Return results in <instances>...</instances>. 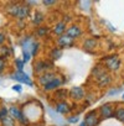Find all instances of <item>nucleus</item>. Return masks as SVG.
Instances as JSON below:
<instances>
[{
	"label": "nucleus",
	"instance_id": "obj_2",
	"mask_svg": "<svg viewBox=\"0 0 124 126\" xmlns=\"http://www.w3.org/2000/svg\"><path fill=\"white\" fill-rule=\"evenodd\" d=\"M103 63L105 68L112 72H117L120 68V59L118 56H108L103 59Z\"/></svg>",
	"mask_w": 124,
	"mask_h": 126
},
{
	"label": "nucleus",
	"instance_id": "obj_22",
	"mask_svg": "<svg viewBox=\"0 0 124 126\" xmlns=\"http://www.w3.org/2000/svg\"><path fill=\"white\" fill-rule=\"evenodd\" d=\"M0 52H1V57H4V58H6V57H9V56H11V53H13V51H11V48L10 47H8V46H1L0 47Z\"/></svg>",
	"mask_w": 124,
	"mask_h": 126
},
{
	"label": "nucleus",
	"instance_id": "obj_30",
	"mask_svg": "<svg viewBox=\"0 0 124 126\" xmlns=\"http://www.w3.org/2000/svg\"><path fill=\"white\" fill-rule=\"evenodd\" d=\"M30 58H31L30 51H22V61H24V63H27L30 61Z\"/></svg>",
	"mask_w": 124,
	"mask_h": 126
},
{
	"label": "nucleus",
	"instance_id": "obj_27",
	"mask_svg": "<svg viewBox=\"0 0 124 126\" xmlns=\"http://www.w3.org/2000/svg\"><path fill=\"white\" fill-rule=\"evenodd\" d=\"M8 116H9V111H8V109H6L5 106H1V108H0V121L4 120V119L8 117Z\"/></svg>",
	"mask_w": 124,
	"mask_h": 126
},
{
	"label": "nucleus",
	"instance_id": "obj_25",
	"mask_svg": "<svg viewBox=\"0 0 124 126\" xmlns=\"http://www.w3.org/2000/svg\"><path fill=\"white\" fill-rule=\"evenodd\" d=\"M39 47H40V43H39L37 41H34V42L31 43V47H30V53H31V56H36V53H37V51H39Z\"/></svg>",
	"mask_w": 124,
	"mask_h": 126
},
{
	"label": "nucleus",
	"instance_id": "obj_26",
	"mask_svg": "<svg viewBox=\"0 0 124 126\" xmlns=\"http://www.w3.org/2000/svg\"><path fill=\"white\" fill-rule=\"evenodd\" d=\"M15 66H16V68H18L19 72H22V69H24V67H25V63H24L22 59L16 58V59H15Z\"/></svg>",
	"mask_w": 124,
	"mask_h": 126
},
{
	"label": "nucleus",
	"instance_id": "obj_35",
	"mask_svg": "<svg viewBox=\"0 0 124 126\" xmlns=\"http://www.w3.org/2000/svg\"><path fill=\"white\" fill-rule=\"evenodd\" d=\"M13 90H15V92H18V93H21V90H22V87H21L20 84H15V85L13 87Z\"/></svg>",
	"mask_w": 124,
	"mask_h": 126
},
{
	"label": "nucleus",
	"instance_id": "obj_7",
	"mask_svg": "<svg viewBox=\"0 0 124 126\" xmlns=\"http://www.w3.org/2000/svg\"><path fill=\"white\" fill-rule=\"evenodd\" d=\"M66 35L68 37H71L72 40H75V38H77V37H80L82 35V30H81V27L78 25H72L71 27L66 29Z\"/></svg>",
	"mask_w": 124,
	"mask_h": 126
},
{
	"label": "nucleus",
	"instance_id": "obj_9",
	"mask_svg": "<svg viewBox=\"0 0 124 126\" xmlns=\"http://www.w3.org/2000/svg\"><path fill=\"white\" fill-rule=\"evenodd\" d=\"M55 78H56V74H55V73H52V72H45V73H42V74L40 76L39 83L43 87V85L48 84L50 82H52Z\"/></svg>",
	"mask_w": 124,
	"mask_h": 126
},
{
	"label": "nucleus",
	"instance_id": "obj_36",
	"mask_svg": "<svg viewBox=\"0 0 124 126\" xmlns=\"http://www.w3.org/2000/svg\"><path fill=\"white\" fill-rule=\"evenodd\" d=\"M80 126H87V125H86L84 122H81V124H80Z\"/></svg>",
	"mask_w": 124,
	"mask_h": 126
},
{
	"label": "nucleus",
	"instance_id": "obj_8",
	"mask_svg": "<svg viewBox=\"0 0 124 126\" xmlns=\"http://www.w3.org/2000/svg\"><path fill=\"white\" fill-rule=\"evenodd\" d=\"M57 43H58L60 47H71V46H73L75 40H72L71 37H68L67 35L63 33V35H61V36L58 37Z\"/></svg>",
	"mask_w": 124,
	"mask_h": 126
},
{
	"label": "nucleus",
	"instance_id": "obj_15",
	"mask_svg": "<svg viewBox=\"0 0 124 126\" xmlns=\"http://www.w3.org/2000/svg\"><path fill=\"white\" fill-rule=\"evenodd\" d=\"M19 8H20V4L18 3H10L8 6H6V13L13 16V17H16L18 16V13H19Z\"/></svg>",
	"mask_w": 124,
	"mask_h": 126
},
{
	"label": "nucleus",
	"instance_id": "obj_16",
	"mask_svg": "<svg viewBox=\"0 0 124 126\" xmlns=\"http://www.w3.org/2000/svg\"><path fill=\"white\" fill-rule=\"evenodd\" d=\"M66 22L65 21H60V22H57L56 25H55V27H53V32H55V35H58V36H61V35H63L65 33V31H66Z\"/></svg>",
	"mask_w": 124,
	"mask_h": 126
},
{
	"label": "nucleus",
	"instance_id": "obj_12",
	"mask_svg": "<svg viewBox=\"0 0 124 126\" xmlns=\"http://www.w3.org/2000/svg\"><path fill=\"white\" fill-rule=\"evenodd\" d=\"M56 110L58 114L65 115V114H68L71 111V108H70V104L67 101H58L56 104Z\"/></svg>",
	"mask_w": 124,
	"mask_h": 126
},
{
	"label": "nucleus",
	"instance_id": "obj_6",
	"mask_svg": "<svg viewBox=\"0 0 124 126\" xmlns=\"http://www.w3.org/2000/svg\"><path fill=\"white\" fill-rule=\"evenodd\" d=\"M30 11H31V9H30V6H29L26 3H25V4H22V5H20L16 19H19V20L24 21L25 19H27V17L30 16Z\"/></svg>",
	"mask_w": 124,
	"mask_h": 126
},
{
	"label": "nucleus",
	"instance_id": "obj_19",
	"mask_svg": "<svg viewBox=\"0 0 124 126\" xmlns=\"http://www.w3.org/2000/svg\"><path fill=\"white\" fill-rule=\"evenodd\" d=\"M67 94H68V92L66 89H57L55 92V96L61 99V101H65V99L67 98Z\"/></svg>",
	"mask_w": 124,
	"mask_h": 126
},
{
	"label": "nucleus",
	"instance_id": "obj_13",
	"mask_svg": "<svg viewBox=\"0 0 124 126\" xmlns=\"http://www.w3.org/2000/svg\"><path fill=\"white\" fill-rule=\"evenodd\" d=\"M47 66H48L47 62H45V61H37V62H35V64H34V72L35 73H45L46 69L48 68Z\"/></svg>",
	"mask_w": 124,
	"mask_h": 126
},
{
	"label": "nucleus",
	"instance_id": "obj_21",
	"mask_svg": "<svg viewBox=\"0 0 124 126\" xmlns=\"http://www.w3.org/2000/svg\"><path fill=\"white\" fill-rule=\"evenodd\" d=\"M114 116H115L120 122L124 124V108H119V109H117V110L114 111Z\"/></svg>",
	"mask_w": 124,
	"mask_h": 126
},
{
	"label": "nucleus",
	"instance_id": "obj_4",
	"mask_svg": "<svg viewBox=\"0 0 124 126\" xmlns=\"http://www.w3.org/2000/svg\"><path fill=\"white\" fill-rule=\"evenodd\" d=\"M99 112H101L102 117H104V119H110V117L114 116V108L112 106V104H104V105L101 106Z\"/></svg>",
	"mask_w": 124,
	"mask_h": 126
},
{
	"label": "nucleus",
	"instance_id": "obj_3",
	"mask_svg": "<svg viewBox=\"0 0 124 126\" xmlns=\"http://www.w3.org/2000/svg\"><path fill=\"white\" fill-rule=\"evenodd\" d=\"M11 78L14 79V80H16V82H19V83H24V84H26V85H30V87H32L34 85V83H32V80L30 79V77L22 71V72H19V71H16V72H14L13 74H11Z\"/></svg>",
	"mask_w": 124,
	"mask_h": 126
},
{
	"label": "nucleus",
	"instance_id": "obj_31",
	"mask_svg": "<svg viewBox=\"0 0 124 126\" xmlns=\"http://www.w3.org/2000/svg\"><path fill=\"white\" fill-rule=\"evenodd\" d=\"M120 92H122L120 88H118V89H110V90L108 92V95H109V96H112V95H117V94L120 93Z\"/></svg>",
	"mask_w": 124,
	"mask_h": 126
},
{
	"label": "nucleus",
	"instance_id": "obj_32",
	"mask_svg": "<svg viewBox=\"0 0 124 126\" xmlns=\"http://www.w3.org/2000/svg\"><path fill=\"white\" fill-rule=\"evenodd\" d=\"M5 40H6V36H5V33H4V32H1V31H0V47H1V46L4 45Z\"/></svg>",
	"mask_w": 124,
	"mask_h": 126
},
{
	"label": "nucleus",
	"instance_id": "obj_17",
	"mask_svg": "<svg viewBox=\"0 0 124 126\" xmlns=\"http://www.w3.org/2000/svg\"><path fill=\"white\" fill-rule=\"evenodd\" d=\"M43 20H45V15L42 13H40V11H35V14L32 15V24L39 26V25H41L43 22Z\"/></svg>",
	"mask_w": 124,
	"mask_h": 126
},
{
	"label": "nucleus",
	"instance_id": "obj_11",
	"mask_svg": "<svg viewBox=\"0 0 124 126\" xmlns=\"http://www.w3.org/2000/svg\"><path fill=\"white\" fill-rule=\"evenodd\" d=\"M8 111H9V116L11 117V119H14V120H16V121H19L20 120V117L22 116V110L21 109H19L18 106H15V105H13V106H10L9 109H8Z\"/></svg>",
	"mask_w": 124,
	"mask_h": 126
},
{
	"label": "nucleus",
	"instance_id": "obj_10",
	"mask_svg": "<svg viewBox=\"0 0 124 126\" xmlns=\"http://www.w3.org/2000/svg\"><path fill=\"white\" fill-rule=\"evenodd\" d=\"M70 95L75 99V100H81L84 98V90L81 87H73L70 90Z\"/></svg>",
	"mask_w": 124,
	"mask_h": 126
},
{
	"label": "nucleus",
	"instance_id": "obj_24",
	"mask_svg": "<svg viewBox=\"0 0 124 126\" xmlns=\"http://www.w3.org/2000/svg\"><path fill=\"white\" fill-rule=\"evenodd\" d=\"M61 56H62V51H61L60 48H53V49L51 51V53H50V57H51L52 59H58Z\"/></svg>",
	"mask_w": 124,
	"mask_h": 126
},
{
	"label": "nucleus",
	"instance_id": "obj_1",
	"mask_svg": "<svg viewBox=\"0 0 124 126\" xmlns=\"http://www.w3.org/2000/svg\"><path fill=\"white\" fill-rule=\"evenodd\" d=\"M93 74L96 77V80H97V84L99 87H105L110 83V76L108 73H105L104 68L97 66L94 69H93Z\"/></svg>",
	"mask_w": 124,
	"mask_h": 126
},
{
	"label": "nucleus",
	"instance_id": "obj_34",
	"mask_svg": "<svg viewBox=\"0 0 124 126\" xmlns=\"http://www.w3.org/2000/svg\"><path fill=\"white\" fill-rule=\"evenodd\" d=\"M43 5H46V6H50V5H55L56 4V1H53V0H43Z\"/></svg>",
	"mask_w": 124,
	"mask_h": 126
},
{
	"label": "nucleus",
	"instance_id": "obj_20",
	"mask_svg": "<svg viewBox=\"0 0 124 126\" xmlns=\"http://www.w3.org/2000/svg\"><path fill=\"white\" fill-rule=\"evenodd\" d=\"M48 31H50V29L47 26H39L37 30H36V35L39 37H45L48 33Z\"/></svg>",
	"mask_w": 124,
	"mask_h": 126
},
{
	"label": "nucleus",
	"instance_id": "obj_37",
	"mask_svg": "<svg viewBox=\"0 0 124 126\" xmlns=\"http://www.w3.org/2000/svg\"><path fill=\"white\" fill-rule=\"evenodd\" d=\"M122 99H123V100H124V94H123V96H122Z\"/></svg>",
	"mask_w": 124,
	"mask_h": 126
},
{
	"label": "nucleus",
	"instance_id": "obj_23",
	"mask_svg": "<svg viewBox=\"0 0 124 126\" xmlns=\"http://www.w3.org/2000/svg\"><path fill=\"white\" fill-rule=\"evenodd\" d=\"M0 124H1V126H15V120L11 119L10 116H8L4 120L0 121Z\"/></svg>",
	"mask_w": 124,
	"mask_h": 126
},
{
	"label": "nucleus",
	"instance_id": "obj_29",
	"mask_svg": "<svg viewBox=\"0 0 124 126\" xmlns=\"http://www.w3.org/2000/svg\"><path fill=\"white\" fill-rule=\"evenodd\" d=\"M48 114H50V115H51V117H52L53 120H56L58 124H61V122H62V119H60L58 114H57V112H53V110H52V109H48Z\"/></svg>",
	"mask_w": 124,
	"mask_h": 126
},
{
	"label": "nucleus",
	"instance_id": "obj_33",
	"mask_svg": "<svg viewBox=\"0 0 124 126\" xmlns=\"http://www.w3.org/2000/svg\"><path fill=\"white\" fill-rule=\"evenodd\" d=\"M78 120H80L78 116H71V117H68V122H71V124H77Z\"/></svg>",
	"mask_w": 124,
	"mask_h": 126
},
{
	"label": "nucleus",
	"instance_id": "obj_28",
	"mask_svg": "<svg viewBox=\"0 0 124 126\" xmlns=\"http://www.w3.org/2000/svg\"><path fill=\"white\" fill-rule=\"evenodd\" d=\"M6 67H8L6 59H5L4 57H1V56H0V73H3V72L6 69Z\"/></svg>",
	"mask_w": 124,
	"mask_h": 126
},
{
	"label": "nucleus",
	"instance_id": "obj_18",
	"mask_svg": "<svg viewBox=\"0 0 124 126\" xmlns=\"http://www.w3.org/2000/svg\"><path fill=\"white\" fill-rule=\"evenodd\" d=\"M97 45H98V42L96 38H87L83 43V48L87 51H91V49H94L97 47Z\"/></svg>",
	"mask_w": 124,
	"mask_h": 126
},
{
	"label": "nucleus",
	"instance_id": "obj_14",
	"mask_svg": "<svg viewBox=\"0 0 124 126\" xmlns=\"http://www.w3.org/2000/svg\"><path fill=\"white\" fill-rule=\"evenodd\" d=\"M61 84H62V79L58 78V77H56L52 82H50L48 84L43 85V89H45L46 92H48V90H55V89H57L58 87H61Z\"/></svg>",
	"mask_w": 124,
	"mask_h": 126
},
{
	"label": "nucleus",
	"instance_id": "obj_5",
	"mask_svg": "<svg viewBox=\"0 0 124 126\" xmlns=\"http://www.w3.org/2000/svg\"><path fill=\"white\" fill-rule=\"evenodd\" d=\"M98 116H97V111H91V112H88L87 115H86V117H84V124L87 125V126H97L98 125Z\"/></svg>",
	"mask_w": 124,
	"mask_h": 126
}]
</instances>
